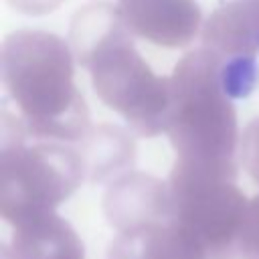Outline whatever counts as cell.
<instances>
[{
    "mask_svg": "<svg viewBox=\"0 0 259 259\" xmlns=\"http://www.w3.org/2000/svg\"><path fill=\"white\" fill-rule=\"evenodd\" d=\"M71 49L89 71L97 97L119 113L134 132L152 138L166 132L170 77H160L134 47L117 6L99 2L81 8L71 20Z\"/></svg>",
    "mask_w": 259,
    "mask_h": 259,
    "instance_id": "obj_1",
    "label": "cell"
},
{
    "mask_svg": "<svg viewBox=\"0 0 259 259\" xmlns=\"http://www.w3.org/2000/svg\"><path fill=\"white\" fill-rule=\"evenodd\" d=\"M170 91L172 172L235 180L239 127L221 57L206 47L186 53L170 75Z\"/></svg>",
    "mask_w": 259,
    "mask_h": 259,
    "instance_id": "obj_2",
    "label": "cell"
},
{
    "mask_svg": "<svg viewBox=\"0 0 259 259\" xmlns=\"http://www.w3.org/2000/svg\"><path fill=\"white\" fill-rule=\"evenodd\" d=\"M73 57L67 40L47 30H16L4 38L2 85L26 134L73 144L91 130Z\"/></svg>",
    "mask_w": 259,
    "mask_h": 259,
    "instance_id": "obj_3",
    "label": "cell"
},
{
    "mask_svg": "<svg viewBox=\"0 0 259 259\" xmlns=\"http://www.w3.org/2000/svg\"><path fill=\"white\" fill-rule=\"evenodd\" d=\"M81 152L69 142L34 138L8 109H2L0 214L12 227L53 212L83 182Z\"/></svg>",
    "mask_w": 259,
    "mask_h": 259,
    "instance_id": "obj_4",
    "label": "cell"
},
{
    "mask_svg": "<svg viewBox=\"0 0 259 259\" xmlns=\"http://www.w3.org/2000/svg\"><path fill=\"white\" fill-rule=\"evenodd\" d=\"M168 186L170 219L202 259H243L241 229L249 202L235 180L170 172Z\"/></svg>",
    "mask_w": 259,
    "mask_h": 259,
    "instance_id": "obj_5",
    "label": "cell"
},
{
    "mask_svg": "<svg viewBox=\"0 0 259 259\" xmlns=\"http://www.w3.org/2000/svg\"><path fill=\"white\" fill-rule=\"evenodd\" d=\"M127 28L164 49H180L194 40L202 24L196 0H117Z\"/></svg>",
    "mask_w": 259,
    "mask_h": 259,
    "instance_id": "obj_6",
    "label": "cell"
},
{
    "mask_svg": "<svg viewBox=\"0 0 259 259\" xmlns=\"http://www.w3.org/2000/svg\"><path fill=\"white\" fill-rule=\"evenodd\" d=\"M103 212L119 233L168 221L172 214L170 186L152 174L125 172L109 184L103 196Z\"/></svg>",
    "mask_w": 259,
    "mask_h": 259,
    "instance_id": "obj_7",
    "label": "cell"
},
{
    "mask_svg": "<svg viewBox=\"0 0 259 259\" xmlns=\"http://www.w3.org/2000/svg\"><path fill=\"white\" fill-rule=\"evenodd\" d=\"M202 47L225 63H257L259 0H231L219 6L202 26Z\"/></svg>",
    "mask_w": 259,
    "mask_h": 259,
    "instance_id": "obj_8",
    "label": "cell"
},
{
    "mask_svg": "<svg viewBox=\"0 0 259 259\" xmlns=\"http://www.w3.org/2000/svg\"><path fill=\"white\" fill-rule=\"evenodd\" d=\"M8 259H85L75 229L55 210L14 225Z\"/></svg>",
    "mask_w": 259,
    "mask_h": 259,
    "instance_id": "obj_9",
    "label": "cell"
},
{
    "mask_svg": "<svg viewBox=\"0 0 259 259\" xmlns=\"http://www.w3.org/2000/svg\"><path fill=\"white\" fill-rule=\"evenodd\" d=\"M107 259H202V255L168 219L119 233L107 249Z\"/></svg>",
    "mask_w": 259,
    "mask_h": 259,
    "instance_id": "obj_10",
    "label": "cell"
},
{
    "mask_svg": "<svg viewBox=\"0 0 259 259\" xmlns=\"http://www.w3.org/2000/svg\"><path fill=\"white\" fill-rule=\"evenodd\" d=\"M85 176L91 182H105L132 172L136 162V144L132 136L113 123H97L79 142Z\"/></svg>",
    "mask_w": 259,
    "mask_h": 259,
    "instance_id": "obj_11",
    "label": "cell"
},
{
    "mask_svg": "<svg viewBox=\"0 0 259 259\" xmlns=\"http://www.w3.org/2000/svg\"><path fill=\"white\" fill-rule=\"evenodd\" d=\"M241 255L243 259H259V194L247 204L241 229Z\"/></svg>",
    "mask_w": 259,
    "mask_h": 259,
    "instance_id": "obj_12",
    "label": "cell"
},
{
    "mask_svg": "<svg viewBox=\"0 0 259 259\" xmlns=\"http://www.w3.org/2000/svg\"><path fill=\"white\" fill-rule=\"evenodd\" d=\"M241 160L255 184H259V117H255L241 136Z\"/></svg>",
    "mask_w": 259,
    "mask_h": 259,
    "instance_id": "obj_13",
    "label": "cell"
},
{
    "mask_svg": "<svg viewBox=\"0 0 259 259\" xmlns=\"http://www.w3.org/2000/svg\"><path fill=\"white\" fill-rule=\"evenodd\" d=\"M14 10L22 12V14H30V16H40V14H49L55 8H59V4L63 0H6Z\"/></svg>",
    "mask_w": 259,
    "mask_h": 259,
    "instance_id": "obj_14",
    "label": "cell"
}]
</instances>
